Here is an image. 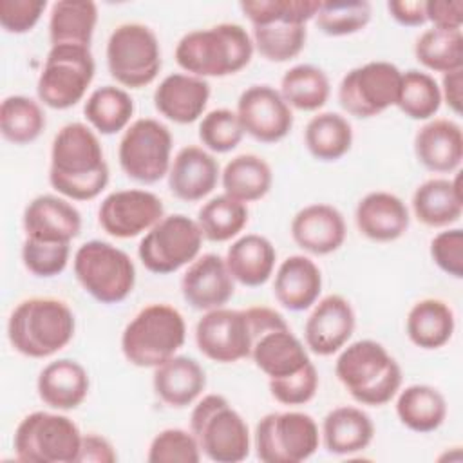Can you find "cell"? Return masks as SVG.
Listing matches in <instances>:
<instances>
[{
    "instance_id": "1",
    "label": "cell",
    "mask_w": 463,
    "mask_h": 463,
    "mask_svg": "<svg viewBox=\"0 0 463 463\" xmlns=\"http://www.w3.org/2000/svg\"><path fill=\"white\" fill-rule=\"evenodd\" d=\"M110 172L96 132L80 121L63 125L51 145L49 183L65 199H96L109 184Z\"/></svg>"
},
{
    "instance_id": "2",
    "label": "cell",
    "mask_w": 463,
    "mask_h": 463,
    "mask_svg": "<svg viewBox=\"0 0 463 463\" xmlns=\"http://www.w3.org/2000/svg\"><path fill=\"white\" fill-rule=\"evenodd\" d=\"M251 34L239 24L222 22L181 36L174 58L197 78H224L241 72L253 58Z\"/></svg>"
},
{
    "instance_id": "3",
    "label": "cell",
    "mask_w": 463,
    "mask_h": 463,
    "mask_svg": "<svg viewBox=\"0 0 463 463\" xmlns=\"http://www.w3.org/2000/svg\"><path fill=\"white\" fill-rule=\"evenodd\" d=\"M72 309L54 297H31L16 304L7 320L11 347L27 358H49L74 338Z\"/></svg>"
},
{
    "instance_id": "4",
    "label": "cell",
    "mask_w": 463,
    "mask_h": 463,
    "mask_svg": "<svg viewBox=\"0 0 463 463\" xmlns=\"http://www.w3.org/2000/svg\"><path fill=\"white\" fill-rule=\"evenodd\" d=\"M335 374L360 405L382 407L402 389V367L376 340L364 338L340 349Z\"/></svg>"
},
{
    "instance_id": "5",
    "label": "cell",
    "mask_w": 463,
    "mask_h": 463,
    "mask_svg": "<svg viewBox=\"0 0 463 463\" xmlns=\"http://www.w3.org/2000/svg\"><path fill=\"white\" fill-rule=\"evenodd\" d=\"M186 340V322L170 304H148L121 333V353L136 367L156 369L175 356Z\"/></svg>"
},
{
    "instance_id": "6",
    "label": "cell",
    "mask_w": 463,
    "mask_h": 463,
    "mask_svg": "<svg viewBox=\"0 0 463 463\" xmlns=\"http://www.w3.org/2000/svg\"><path fill=\"white\" fill-rule=\"evenodd\" d=\"M190 430L210 461L239 463L250 456L248 423L222 394L212 392L195 403L190 414Z\"/></svg>"
},
{
    "instance_id": "7",
    "label": "cell",
    "mask_w": 463,
    "mask_h": 463,
    "mask_svg": "<svg viewBox=\"0 0 463 463\" xmlns=\"http://www.w3.org/2000/svg\"><path fill=\"white\" fill-rule=\"evenodd\" d=\"M72 269L83 291L105 306L123 302L136 286L130 255L107 241L83 242L74 253Z\"/></svg>"
},
{
    "instance_id": "8",
    "label": "cell",
    "mask_w": 463,
    "mask_h": 463,
    "mask_svg": "<svg viewBox=\"0 0 463 463\" xmlns=\"http://www.w3.org/2000/svg\"><path fill=\"white\" fill-rule=\"evenodd\" d=\"M80 427L65 414L34 411L22 418L13 436V449L24 463H78Z\"/></svg>"
},
{
    "instance_id": "9",
    "label": "cell",
    "mask_w": 463,
    "mask_h": 463,
    "mask_svg": "<svg viewBox=\"0 0 463 463\" xmlns=\"http://www.w3.org/2000/svg\"><path fill=\"white\" fill-rule=\"evenodd\" d=\"M105 58L110 76L127 89L150 85L163 65L156 33L139 22L121 24L110 33Z\"/></svg>"
},
{
    "instance_id": "10",
    "label": "cell",
    "mask_w": 463,
    "mask_h": 463,
    "mask_svg": "<svg viewBox=\"0 0 463 463\" xmlns=\"http://www.w3.org/2000/svg\"><path fill=\"white\" fill-rule=\"evenodd\" d=\"M94 72L90 47L51 45L36 83L38 99L49 109L67 110L85 98Z\"/></svg>"
},
{
    "instance_id": "11",
    "label": "cell",
    "mask_w": 463,
    "mask_h": 463,
    "mask_svg": "<svg viewBox=\"0 0 463 463\" xmlns=\"http://www.w3.org/2000/svg\"><path fill=\"white\" fill-rule=\"evenodd\" d=\"M253 445L257 458L264 463H300L317 452L320 430L306 412H269L255 425Z\"/></svg>"
},
{
    "instance_id": "12",
    "label": "cell",
    "mask_w": 463,
    "mask_h": 463,
    "mask_svg": "<svg viewBox=\"0 0 463 463\" xmlns=\"http://www.w3.org/2000/svg\"><path fill=\"white\" fill-rule=\"evenodd\" d=\"M203 239L195 219L184 213H170L143 235L137 257L150 273L170 275L199 257Z\"/></svg>"
},
{
    "instance_id": "13",
    "label": "cell",
    "mask_w": 463,
    "mask_h": 463,
    "mask_svg": "<svg viewBox=\"0 0 463 463\" xmlns=\"http://www.w3.org/2000/svg\"><path fill=\"white\" fill-rule=\"evenodd\" d=\"M174 137L166 125L154 118L134 119L119 139L118 161L127 177L154 184L168 175Z\"/></svg>"
},
{
    "instance_id": "14",
    "label": "cell",
    "mask_w": 463,
    "mask_h": 463,
    "mask_svg": "<svg viewBox=\"0 0 463 463\" xmlns=\"http://www.w3.org/2000/svg\"><path fill=\"white\" fill-rule=\"evenodd\" d=\"M402 71L383 60H373L351 69L338 85L340 107L360 119L374 118L396 107Z\"/></svg>"
},
{
    "instance_id": "15",
    "label": "cell",
    "mask_w": 463,
    "mask_h": 463,
    "mask_svg": "<svg viewBox=\"0 0 463 463\" xmlns=\"http://www.w3.org/2000/svg\"><path fill=\"white\" fill-rule=\"evenodd\" d=\"M197 349L212 362L235 364L250 358L253 331L246 309L217 307L195 324Z\"/></svg>"
},
{
    "instance_id": "16",
    "label": "cell",
    "mask_w": 463,
    "mask_h": 463,
    "mask_svg": "<svg viewBox=\"0 0 463 463\" xmlns=\"http://www.w3.org/2000/svg\"><path fill=\"white\" fill-rule=\"evenodd\" d=\"M163 217V201L154 192L141 188L110 192L98 208L99 226L116 239H132L146 233Z\"/></svg>"
},
{
    "instance_id": "17",
    "label": "cell",
    "mask_w": 463,
    "mask_h": 463,
    "mask_svg": "<svg viewBox=\"0 0 463 463\" xmlns=\"http://www.w3.org/2000/svg\"><path fill=\"white\" fill-rule=\"evenodd\" d=\"M237 116L244 134L260 143H277L293 128V110L271 85H251L237 99Z\"/></svg>"
},
{
    "instance_id": "18",
    "label": "cell",
    "mask_w": 463,
    "mask_h": 463,
    "mask_svg": "<svg viewBox=\"0 0 463 463\" xmlns=\"http://www.w3.org/2000/svg\"><path fill=\"white\" fill-rule=\"evenodd\" d=\"M356 315L351 302L336 293L318 298L304 324V344L318 356L338 353L351 340Z\"/></svg>"
},
{
    "instance_id": "19",
    "label": "cell",
    "mask_w": 463,
    "mask_h": 463,
    "mask_svg": "<svg viewBox=\"0 0 463 463\" xmlns=\"http://www.w3.org/2000/svg\"><path fill=\"white\" fill-rule=\"evenodd\" d=\"M235 293V279L217 253L199 255L181 277V295L197 311L224 307Z\"/></svg>"
},
{
    "instance_id": "20",
    "label": "cell",
    "mask_w": 463,
    "mask_h": 463,
    "mask_svg": "<svg viewBox=\"0 0 463 463\" xmlns=\"http://www.w3.org/2000/svg\"><path fill=\"white\" fill-rule=\"evenodd\" d=\"M166 179L174 197L184 203H197L217 188L221 168L206 148L186 145L174 156Z\"/></svg>"
},
{
    "instance_id": "21",
    "label": "cell",
    "mask_w": 463,
    "mask_h": 463,
    "mask_svg": "<svg viewBox=\"0 0 463 463\" xmlns=\"http://www.w3.org/2000/svg\"><path fill=\"white\" fill-rule=\"evenodd\" d=\"M293 242L311 255H329L345 241L347 226L338 208L326 203L304 206L291 219Z\"/></svg>"
},
{
    "instance_id": "22",
    "label": "cell",
    "mask_w": 463,
    "mask_h": 463,
    "mask_svg": "<svg viewBox=\"0 0 463 463\" xmlns=\"http://www.w3.org/2000/svg\"><path fill=\"white\" fill-rule=\"evenodd\" d=\"M210 92V83L204 78L172 72L156 87L154 107L168 121L188 125L204 116Z\"/></svg>"
},
{
    "instance_id": "23",
    "label": "cell",
    "mask_w": 463,
    "mask_h": 463,
    "mask_svg": "<svg viewBox=\"0 0 463 463\" xmlns=\"http://www.w3.org/2000/svg\"><path fill=\"white\" fill-rule=\"evenodd\" d=\"M25 237L71 242L81 232V213L65 197L42 194L29 201L22 215Z\"/></svg>"
},
{
    "instance_id": "24",
    "label": "cell",
    "mask_w": 463,
    "mask_h": 463,
    "mask_svg": "<svg viewBox=\"0 0 463 463\" xmlns=\"http://www.w3.org/2000/svg\"><path fill=\"white\" fill-rule=\"evenodd\" d=\"M358 232L374 242H392L400 239L411 224L407 204L394 194L376 190L365 194L354 208Z\"/></svg>"
},
{
    "instance_id": "25",
    "label": "cell",
    "mask_w": 463,
    "mask_h": 463,
    "mask_svg": "<svg viewBox=\"0 0 463 463\" xmlns=\"http://www.w3.org/2000/svg\"><path fill=\"white\" fill-rule=\"evenodd\" d=\"M418 163L434 174H452L463 159V132L459 123L432 118L414 136Z\"/></svg>"
},
{
    "instance_id": "26",
    "label": "cell",
    "mask_w": 463,
    "mask_h": 463,
    "mask_svg": "<svg viewBox=\"0 0 463 463\" xmlns=\"http://www.w3.org/2000/svg\"><path fill=\"white\" fill-rule=\"evenodd\" d=\"M250 358L269 380L295 374L311 362L306 344L289 324L262 331L251 345Z\"/></svg>"
},
{
    "instance_id": "27",
    "label": "cell",
    "mask_w": 463,
    "mask_h": 463,
    "mask_svg": "<svg viewBox=\"0 0 463 463\" xmlns=\"http://www.w3.org/2000/svg\"><path fill=\"white\" fill-rule=\"evenodd\" d=\"M322 293V271L306 255L286 257L273 279L277 302L289 311H306L317 304Z\"/></svg>"
},
{
    "instance_id": "28",
    "label": "cell",
    "mask_w": 463,
    "mask_h": 463,
    "mask_svg": "<svg viewBox=\"0 0 463 463\" xmlns=\"http://www.w3.org/2000/svg\"><path fill=\"white\" fill-rule=\"evenodd\" d=\"M90 389L87 369L71 358L49 362L38 374L36 391L40 400L54 411L78 409Z\"/></svg>"
},
{
    "instance_id": "29",
    "label": "cell",
    "mask_w": 463,
    "mask_h": 463,
    "mask_svg": "<svg viewBox=\"0 0 463 463\" xmlns=\"http://www.w3.org/2000/svg\"><path fill=\"white\" fill-rule=\"evenodd\" d=\"M152 387L165 405L183 409L206 389V373L195 358L175 354L154 369Z\"/></svg>"
},
{
    "instance_id": "30",
    "label": "cell",
    "mask_w": 463,
    "mask_h": 463,
    "mask_svg": "<svg viewBox=\"0 0 463 463\" xmlns=\"http://www.w3.org/2000/svg\"><path fill=\"white\" fill-rule=\"evenodd\" d=\"M414 217L430 228H449L461 219L463 194L459 174L452 179L432 177L423 181L411 199Z\"/></svg>"
},
{
    "instance_id": "31",
    "label": "cell",
    "mask_w": 463,
    "mask_h": 463,
    "mask_svg": "<svg viewBox=\"0 0 463 463\" xmlns=\"http://www.w3.org/2000/svg\"><path fill=\"white\" fill-rule=\"evenodd\" d=\"M374 438V423L360 407L340 405L331 409L320 429V439L329 454L351 456L365 450Z\"/></svg>"
},
{
    "instance_id": "32",
    "label": "cell",
    "mask_w": 463,
    "mask_h": 463,
    "mask_svg": "<svg viewBox=\"0 0 463 463\" xmlns=\"http://www.w3.org/2000/svg\"><path fill=\"white\" fill-rule=\"evenodd\" d=\"M224 260L235 282L259 288L266 284L275 271L277 250L268 237L246 233L232 242Z\"/></svg>"
},
{
    "instance_id": "33",
    "label": "cell",
    "mask_w": 463,
    "mask_h": 463,
    "mask_svg": "<svg viewBox=\"0 0 463 463\" xmlns=\"http://www.w3.org/2000/svg\"><path fill=\"white\" fill-rule=\"evenodd\" d=\"M456 329L452 307L439 298H421L407 313L405 333L409 340L425 351H434L450 342Z\"/></svg>"
},
{
    "instance_id": "34",
    "label": "cell",
    "mask_w": 463,
    "mask_h": 463,
    "mask_svg": "<svg viewBox=\"0 0 463 463\" xmlns=\"http://www.w3.org/2000/svg\"><path fill=\"white\" fill-rule=\"evenodd\" d=\"M396 416L409 430L427 434L439 429L447 418V400L439 389L427 383H412L400 389Z\"/></svg>"
},
{
    "instance_id": "35",
    "label": "cell",
    "mask_w": 463,
    "mask_h": 463,
    "mask_svg": "<svg viewBox=\"0 0 463 463\" xmlns=\"http://www.w3.org/2000/svg\"><path fill=\"white\" fill-rule=\"evenodd\" d=\"M98 24V5L90 0H58L49 14L51 45L90 47Z\"/></svg>"
},
{
    "instance_id": "36",
    "label": "cell",
    "mask_w": 463,
    "mask_h": 463,
    "mask_svg": "<svg viewBox=\"0 0 463 463\" xmlns=\"http://www.w3.org/2000/svg\"><path fill=\"white\" fill-rule=\"evenodd\" d=\"M226 195L248 204L262 199L273 184V172L266 159L257 154H239L221 172Z\"/></svg>"
},
{
    "instance_id": "37",
    "label": "cell",
    "mask_w": 463,
    "mask_h": 463,
    "mask_svg": "<svg viewBox=\"0 0 463 463\" xmlns=\"http://www.w3.org/2000/svg\"><path fill=\"white\" fill-rule=\"evenodd\" d=\"M132 96L116 85L94 89L83 103V116L90 128L103 136H112L125 130L134 116Z\"/></svg>"
},
{
    "instance_id": "38",
    "label": "cell",
    "mask_w": 463,
    "mask_h": 463,
    "mask_svg": "<svg viewBox=\"0 0 463 463\" xmlns=\"http://www.w3.org/2000/svg\"><path fill=\"white\" fill-rule=\"evenodd\" d=\"M304 145L317 161H338L353 146V127L338 112H318L304 128Z\"/></svg>"
},
{
    "instance_id": "39",
    "label": "cell",
    "mask_w": 463,
    "mask_h": 463,
    "mask_svg": "<svg viewBox=\"0 0 463 463\" xmlns=\"http://www.w3.org/2000/svg\"><path fill=\"white\" fill-rule=\"evenodd\" d=\"M279 92L291 109L315 112L327 103L331 83L320 67L311 63H298L284 72L280 78Z\"/></svg>"
},
{
    "instance_id": "40",
    "label": "cell",
    "mask_w": 463,
    "mask_h": 463,
    "mask_svg": "<svg viewBox=\"0 0 463 463\" xmlns=\"http://www.w3.org/2000/svg\"><path fill=\"white\" fill-rule=\"evenodd\" d=\"M42 105L24 94H11L0 103V132L13 145H29L45 130Z\"/></svg>"
},
{
    "instance_id": "41",
    "label": "cell",
    "mask_w": 463,
    "mask_h": 463,
    "mask_svg": "<svg viewBox=\"0 0 463 463\" xmlns=\"http://www.w3.org/2000/svg\"><path fill=\"white\" fill-rule=\"evenodd\" d=\"M248 206L226 194L208 199L197 212L203 237L212 242H226L237 237L248 224Z\"/></svg>"
},
{
    "instance_id": "42",
    "label": "cell",
    "mask_w": 463,
    "mask_h": 463,
    "mask_svg": "<svg viewBox=\"0 0 463 463\" xmlns=\"http://www.w3.org/2000/svg\"><path fill=\"white\" fill-rule=\"evenodd\" d=\"M255 51L268 61L284 63L297 58L307 40V29L302 24L275 20L251 27Z\"/></svg>"
},
{
    "instance_id": "43",
    "label": "cell",
    "mask_w": 463,
    "mask_h": 463,
    "mask_svg": "<svg viewBox=\"0 0 463 463\" xmlns=\"http://www.w3.org/2000/svg\"><path fill=\"white\" fill-rule=\"evenodd\" d=\"M416 60L432 72H452L463 69V33L430 27L414 43Z\"/></svg>"
},
{
    "instance_id": "44",
    "label": "cell",
    "mask_w": 463,
    "mask_h": 463,
    "mask_svg": "<svg viewBox=\"0 0 463 463\" xmlns=\"http://www.w3.org/2000/svg\"><path fill=\"white\" fill-rule=\"evenodd\" d=\"M396 107L411 119L429 121L441 107V90L436 78L425 71L402 72Z\"/></svg>"
},
{
    "instance_id": "45",
    "label": "cell",
    "mask_w": 463,
    "mask_h": 463,
    "mask_svg": "<svg viewBox=\"0 0 463 463\" xmlns=\"http://www.w3.org/2000/svg\"><path fill=\"white\" fill-rule=\"evenodd\" d=\"M373 7L367 0L320 2L315 25L327 36H347L367 27Z\"/></svg>"
},
{
    "instance_id": "46",
    "label": "cell",
    "mask_w": 463,
    "mask_h": 463,
    "mask_svg": "<svg viewBox=\"0 0 463 463\" xmlns=\"http://www.w3.org/2000/svg\"><path fill=\"white\" fill-rule=\"evenodd\" d=\"M244 16L253 25H264L275 20L306 25L318 13V0H251L239 4Z\"/></svg>"
},
{
    "instance_id": "47",
    "label": "cell",
    "mask_w": 463,
    "mask_h": 463,
    "mask_svg": "<svg viewBox=\"0 0 463 463\" xmlns=\"http://www.w3.org/2000/svg\"><path fill=\"white\" fill-rule=\"evenodd\" d=\"M197 134L203 148L215 154L232 152L244 137L239 116L230 109H213L206 112L199 121Z\"/></svg>"
},
{
    "instance_id": "48",
    "label": "cell",
    "mask_w": 463,
    "mask_h": 463,
    "mask_svg": "<svg viewBox=\"0 0 463 463\" xmlns=\"http://www.w3.org/2000/svg\"><path fill=\"white\" fill-rule=\"evenodd\" d=\"M203 452L192 430L165 429L157 432L146 452L148 463H199Z\"/></svg>"
},
{
    "instance_id": "49",
    "label": "cell",
    "mask_w": 463,
    "mask_h": 463,
    "mask_svg": "<svg viewBox=\"0 0 463 463\" xmlns=\"http://www.w3.org/2000/svg\"><path fill=\"white\" fill-rule=\"evenodd\" d=\"M71 242L42 241L25 237L22 244V262L29 273L42 279L60 275L69 262Z\"/></svg>"
},
{
    "instance_id": "50",
    "label": "cell",
    "mask_w": 463,
    "mask_h": 463,
    "mask_svg": "<svg viewBox=\"0 0 463 463\" xmlns=\"http://www.w3.org/2000/svg\"><path fill=\"white\" fill-rule=\"evenodd\" d=\"M271 396L282 403V405H304L311 402L318 391V373L313 362H309L306 367H302L298 373L284 376V378H273L268 383Z\"/></svg>"
},
{
    "instance_id": "51",
    "label": "cell",
    "mask_w": 463,
    "mask_h": 463,
    "mask_svg": "<svg viewBox=\"0 0 463 463\" xmlns=\"http://www.w3.org/2000/svg\"><path fill=\"white\" fill-rule=\"evenodd\" d=\"M430 259L432 262L449 277H463V230L447 228L436 233L430 241Z\"/></svg>"
},
{
    "instance_id": "52",
    "label": "cell",
    "mask_w": 463,
    "mask_h": 463,
    "mask_svg": "<svg viewBox=\"0 0 463 463\" xmlns=\"http://www.w3.org/2000/svg\"><path fill=\"white\" fill-rule=\"evenodd\" d=\"M45 0H0V25L9 34H25L36 27Z\"/></svg>"
},
{
    "instance_id": "53",
    "label": "cell",
    "mask_w": 463,
    "mask_h": 463,
    "mask_svg": "<svg viewBox=\"0 0 463 463\" xmlns=\"http://www.w3.org/2000/svg\"><path fill=\"white\" fill-rule=\"evenodd\" d=\"M427 22L436 29L461 31L463 25V2L461 0H430L425 2Z\"/></svg>"
},
{
    "instance_id": "54",
    "label": "cell",
    "mask_w": 463,
    "mask_h": 463,
    "mask_svg": "<svg viewBox=\"0 0 463 463\" xmlns=\"http://www.w3.org/2000/svg\"><path fill=\"white\" fill-rule=\"evenodd\" d=\"M118 454L114 445L101 434L87 432L81 438L78 463H116Z\"/></svg>"
},
{
    "instance_id": "55",
    "label": "cell",
    "mask_w": 463,
    "mask_h": 463,
    "mask_svg": "<svg viewBox=\"0 0 463 463\" xmlns=\"http://www.w3.org/2000/svg\"><path fill=\"white\" fill-rule=\"evenodd\" d=\"M387 11L394 22L405 27H420L427 22L423 0H416V2L392 0V2H387Z\"/></svg>"
},
{
    "instance_id": "56",
    "label": "cell",
    "mask_w": 463,
    "mask_h": 463,
    "mask_svg": "<svg viewBox=\"0 0 463 463\" xmlns=\"http://www.w3.org/2000/svg\"><path fill=\"white\" fill-rule=\"evenodd\" d=\"M461 87H463V69L452 71V72H445L441 78V101L447 103V107L459 116L461 114Z\"/></svg>"
}]
</instances>
